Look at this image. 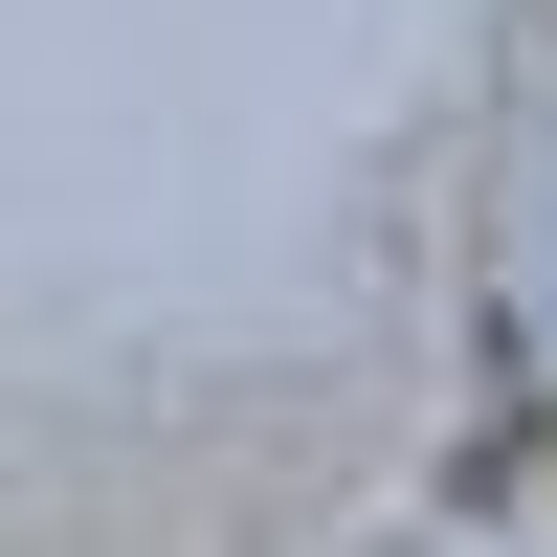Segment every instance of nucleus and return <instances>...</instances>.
Returning <instances> with one entry per match:
<instances>
[]
</instances>
